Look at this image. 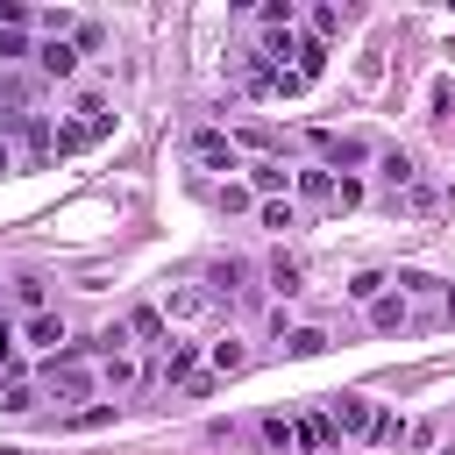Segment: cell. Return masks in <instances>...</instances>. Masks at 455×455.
Wrapping results in <instances>:
<instances>
[{"label":"cell","mask_w":455,"mask_h":455,"mask_svg":"<svg viewBox=\"0 0 455 455\" xmlns=\"http://www.w3.org/2000/svg\"><path fill=\"white\" fill-rule=\"evenodd\" d=\"M14 334H21L28 348H43V355H64V320H57L50 306H43V313H28V320H21Z\"/></svg>","instance_id":"4"},{"label":"cell","mask_w":455,"mask_h":455,"mask_svg":"<svg viewBox=\"0 0 455 455\" xmlns=\"http://www.w3.org/2000/svg\"><path fill=\"white\" fill-rule=\"evenodd\" d=\"M28 21H36V14H28L21 0H0V28H28Z\"/></svg>","instance_id":"25"},{"label":"cell","mask_w":455,"mask_h":455,"mask_svg":"<svg viewBox=\"0 0 455 455\" xmlns=\"http://www.w3.org/2000/svg\"><path fill=\"white\" fill-rule=\"evenodd\" d=\"M313 36H320V43L341 36V7H313Z\"/></svg>","instance_id":"22"},{"label":"cell","mask_w":455,"mask_h":455,"mask_svg":"<svg viewBox=\"0 0 455 455\" xmlns=\"http://www.w3.org/2000/svg\"><path fill=\"white\" fill-rule=\"evenodd\" d=\"M270 284L291 299V291H299V263H291V256H277V263H270Z\"/></svg>","instance_id":"20"},{"label":"cell","mask_w":455,"mask_h":455,"mask_svg":"<svg viewBox=\"0 0 455 455\" xmlns=\"http://www.w3.org/2000/svg\"><path fill=\"white\" fill-rule=\"evenodd\" d=\"M320 348H327L320 327H291V334H284V355H320Z\"/></svg>","instance_id":"16"},{"label":"cell","mask_w":455,"mask_h":455,"mask_svg":"<svg viewBox=\"0 0 455 455\" xmlns=\"http://www.w3.org/2000/svg\"><path fill=\"white\" fill-rule=\"evenodd\" d=\"M291 192H299V199H320V206H334V171H327V164H313V171H291Z\"/></svg>","instance_id":"8"},{"label":"cell","mask_w":455,"mask_h":455,"mask_svg":"<svg viewBox=\"0 0 455 455\" xmlns=\"http://www.w3.org/2000/svg\"><path fill=\"white\" fill-rule=\"evenodd\" d=\"M128 341H142V348H171V341H164V313H156V306H135V313H128Z\"/></svg>","instance_id":"9"},{"label":"cell","mask_w":455,"mask_h":455,"mask_svg":"<svg viewBox=\"0 0 455 455\" xmlns=\"http://www.w3.org/2000/svg\"><path fill=\"white\" fill-rule=\"evenodd\" d=\"M36 64H43L50 78H71V71H78V50H71V43H43V50H36Z\"/></svg>","instance_id":"13"},{"label":"cell","mask_w":455,"mask_h":455,"mask_svg":"<svg viewBox=\"0 0 455 455\" xmlns=\"http://www.w3.org/2000/svg\"><path fill=\"white\" fill-rule=\"evenodd\" d=\"M256 213H263V228H299V206L291 199H263Z\"/></svg>","instance_id":"17"},{"label":"cell","mask_w":455,"mask_h":455,"mask_svg":"<svg viewBox=\"0 0 455 455\" xmlns=\"http://www.w3.org/2000/svg\"><path fill=\"white\" fill-rule=\"evenodd\" d=\"M348 299H363V306L384 299V277H377V270H355V277H348Z\"/></svg>","instance_id":"18"},{"label":"cell","mask_w":455,"mask_h":455,"mask_svg":"<svg viewBox=\"0 0 455 455\" xmlns=\"http://www.w3.org/2000/svg\"><path fill=\"white\" fill-rule=\"evenodd\" d=\"M192 156H199L206 171H242V156H235V135H220V128H199V135H192Z\"/></svg>","instance_id":"3"},{"label":"cell","mask_w":455,"mask_h":455,"mask_svg":"<svg viewBox=\"0 0 455 455\" xmlns=\"http://www.w3.org/2000/svg\"><path fill=\"white\" fill-rule=\"evenodd\" d=\"M291 50H299L291 28H263V57H291Z\"/></svg>","instance_id":"19"},{"label":"cell","mask_w":455,"mask_h":455,"mask_svg":"<svg viewBox=\"0 0 455 455\" xmlns=\"http://www.w3.org/2000/svg\"><path fill=\"white\" fill-rule=\"evenodd\" d=\"M192 370H199V348H192V341H171V348H164V377H171V384H192Z\"/></svg>","instance_id":"11"},{"label":"cell","mask_w":455,"mask_h":455,"mask_svg":"<svg viewBox=\"0 0 455 455\" xmlns=\"http://www.w3.org/2000/svg\"><path fill=\"white\" fill-rule=\"evenodd\" d=\"M384 178H391V185H405V178H412V156H405V149H391V156H384Z\"/></svg>","instance_id":"23"},{"label":"cell","mask_w":455,"mask_h":455,"mask_svg":"<svg viewBox=\"0 0 455 455\" xmlns=\"http://www.w3.org/2000/svg\"><path fill=\"white\" fill-rule=\"evenodd\" d=\"M206 363H213V370L228 377V370H242V363H249V348H242V341L228 334V341H213V348H206Z\"/></svg>","instance_id":"15"},{"label":"cell","mask_w":455,"mask_h":455,"mask_svg":"<svg viewBox=\"0 0 455 455\" xmlns=\"http://www.w3.org/2000/svg\"><path fill=\"white\" fill-rule=\"evenodd\" d=\"M313 142H320V156H327V171H355V164H363V156H370V149H363V142H355V135H327V128H320V135H313Z\"/></svg>","instance_id":"5"},{"label":"cell","mask_w":455,"mask_h":455,"mask_svg":"<svg viewBox=\"0 0 455 455\" xmlns=\"http://www.w3.org/2000/svg\"><path fill=\"white\" fill-rule=\"evenodd\" d=\"M7 171H14V142L0 135V178H7Z\"/></svg>","instance_id":"28"},{"label":"cell","mask_w":455,"mask_h":455,"mask_svg":"<svg viewBox=\"0 0 455 455\" xmlns=\"http://www.w3.org/2000/svg\"><path fill=\"white\" fill-rule=\"evenodd\" d=\"M92 377H100V391H135V377H142V370H135V355H128V348H114V355H100V370H92Z\"/></svg>","instance_id":"6"},{"label":"cell","mask_w":455,"mask_h":455,"mask_svg":"<svg viewBox=\"0 0 455 455\" xmlns=\"http://www.w3.org/2000/svg\"><path fill=\"white\" fill-rule=\"evenodd\" d=\"M0 405H7V412H28V405H36V384H7V398H0Z\"/></svg>","instance_id":"24"},{"label":"cell","mask_w":455,"mask_h":455,"mask_svg":"<svg viewBox=\"0 0 455 455\" xmlns=\"http://www.w3.org/2000/svg\"><path fill=\"white\" fill-rule=\"evenodd\" d=\"M291 21H299L291 0H270V7H263V28H291Z\"/></svg>","instance_id":"21"},{"label":"cell","mask_w":455,"mask_h":455,"mask_svg":"<svg viewBox=\"0 0 455 455\" xmlns=\"http://www.w3.org/2000/svg\"><path fill=\"white\" fill-rule=\"evenodd\" d=\"M0 455H7V448H0Z\"/></svg>","instance_id":"29"},{"label":"cell","mask_w":455,"mask_h":455,"mask_svg":"<svg viewBox=\"0 0 455 455\" xmlns=\"http://www.w3.org/2000/svg\"><path fill=\"white\" fill-rule=\"evenodd\" d=\"M249 185H256L263 199H277V192H291V171H284L277 156H263V164H249Z\"/></svg>","instance_id":"10"},{"label":"cell","mask_w":455,"mask_h":455,"mask_svg":"<svg viewBox=\"0 0 455 455\" xmlns=\"http://www.w3.org/2000/svg\"><path fill=\"white\" fill-rule=\"evenodd\" d=\"M291 434H299V448H320V455H327V448H341V434H334V419H327V412H299V419H291Z\"/></svg>","instance_id":"7"},{"label":"cell","mask_w":455,"mask_h":455,"mask_svg":"<svg viewBox=\"0 0 455 455\" xmlns=\"http://www.w3.org/2000/svg\"><path fill=\"white\" fill-rule=\"evenodd\" d=\"M327 419H334V434H341V441H377L384 405H377V398H363V391H341V398L327 405Z\"/></svg>","instance_id":"1"},{"label":"cell","mask_w":455,"mask_h":455,"mask_svg":"<svg viewBox=\"0 0 455 455\" xmlns=\"http://www.w3.org/2000/svg\"><path fill=\"white\" fill-rule=\"evenodd\" d=\"M14 348H21V334H14V320L0 313V363H14Z\"/></svg>","instance_id":"27"},{"label":"cell","mask_w":455,"mask_h":455,"mask_svg":"<svg viewBox=\"0 0 455 455\" xmlns=\"http://www.w3.org/2000/svg\"><path fill=\"white\" fill-rule=\"evenodd\" d=\"M7 57H28V43H21V28H0V64Z\"/></svg>","instance_id":"26"},{"label":"cell","mask_w":455,"mask_h":455,"mask_svg":"<svg viewBox=\"0 0 455 455\" xmlns=\"http://www.w3.org/2000/svg\"><path fill=\"white\" fill-rule=\"evenodd\" d=\"M85 121H71V128H57V156H71V149H92L107 128H114V114H107V100H85L78 107Z\"/></svg>","instance_id":"2"},{"label":"cell","mask_w":455,"mask_h":455,"mask_svg":"<svg viewBox=\"0 0 455 455\" xmlns=\"http://www.w3.org/2000/svg\"><path fill=\"white\" fill-rule=\"evenodd\" d=\"M256 434H263V448H277V455H291V448H299V434H291V419H284V412H263V419H256Z\"/></svg>","instance_id":"12"},{"label":"cell","mask_w":455,"mask_h":455,"mask_svg":"<svg viewBox=\"0 0 455 455\" xmlns=\"http://www.w3.org/2000/svg\"><path fill=\"white\" fill-rule=\"evenodd\" d=\"M370 327H377V334L405 327V299H370Z\"/></svg>","instance_id":"14"}]
</instances>
